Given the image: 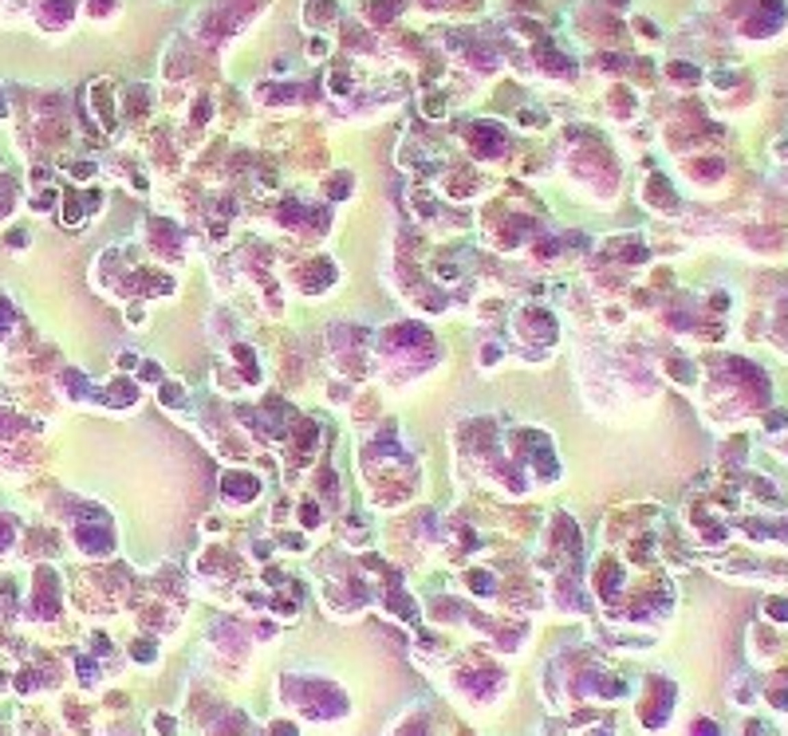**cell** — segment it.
Instances as JSON below:
<instances>
[{
  "label": "cell",
  "mask_w": 788,
  "mask_h": 736,
  "mask_svg": "<svg viewBox=\"0 0 788 736\" xmlns=\"http://www.w3.org/2000/svg\"><path fill=\"white\" fill-rule=\"evenodd\" d=\"M8 544H12V524H8V520L0 516V551L8 548Z\"/></svg>",
  "instance_id": "6da1fadb"
},
{
  "label": "cell",
  "mask_w": 788,
  "mask_h": 736,
  "mask_svg": "<svg viewBox=\"0 0 788 736\" xmlns=\"http://www.w3.org/2000/svg\"><path fill=\"white\" fill-rule=\"evenodd\" d=\"M12 323V307H8V299H0V331Z\"/></svg>",
  "instance_id": "7a4b0ae2"
}]
</instances>
